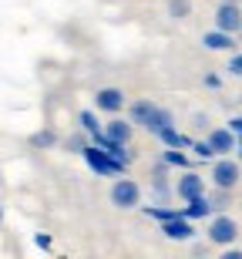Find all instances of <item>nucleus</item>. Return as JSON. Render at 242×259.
<instances>
[{"label": "nucleus", "instance_id": "obj_21", "mask_svg": "<svg viewBox=\"0 0 242 259\" xmlns=\"http://www.w3.org/2000/svg\"><path fill=\"white\" fill-rule=\"evenodd\" d=\"M212 205H215V212H225V205H229V189H215Z\"/></svg>", "mask_w": 242, "mask_h": 259}, {"label": "nucleus", "instance_id": "obj_9", "mask_svg": "<svg viewBox=\"0 0 242 259\" xmlns=\"http://www.w3.org/2000/svg\"><path fill=\"white\" fill-rule=\"evenodd\" d=\"M209 145L215 148V155H229L235 152V145H239V135L232 132V128H209Z\"/></svg>", "mask_w": 242, "mask_h": 259}, {"label": "nucleus", "instance_id": "obj_10", "mask_svg": "<svg viewBox=\"0 0 242 259\" xmlns=\"http://www.w3.org/2000/svg\"><path fill=\"white\" fill-rule=\"evenodd\" d=\"M105 135L111 138V142H118V145H131V135H135V121L131 118H111L105 125Z\"/></svg>", "mask_w": 242, "mask_h": 259}, {"label": "nucleus", "instance_id": "obj_18", "mask_svg": "<svg viewBox=\"0 0 242 259\" xmlns=\"http://www.w3.org/2000/svg\"><path fill=\"white\" fill-rule=\"evenodd\" d=\"M78 121H81V128H84L87 135H94V132H101V128H105L101 121H98V115L91 111V108H87V111H81V115H78Z\"/></svg>", "mask_w": 242, "mask_h": 259}, {"label": "nucleus", "instance_id": "obj_26", "mask_svg": "<svg viewBox=\"0 0 242 259\" xmlns=\"http://www.w3.org/2000/svg\"><path fill=\"white\" fill-rule=\"evenodd\" d=\"M222 259H242V249H225Z\"/></svg>", "mask_w": 242, "mask_h": 259}, {"label": "nucleus", "instance_id": "obj_16", "mask_svg": "<svg viewBox=\"0 0 242 259\" xmlns=\"http://www.w3.org/2000/svg\"><path fill=\"white\" fill-rule=\"evenodd\" d=\"M162 158L172 165V168H188V165H192V162H188V155H185V148H165Z\"/></svg>", "mask_w": 242, "mask_h": 259}, {"label": "nucleus", "instance_id": "obj_13", "mask_svg": "<svg viewBox=\"0 0 242 259\" xmlns=\"http://www.w3.org/2000/svg\"><path fill=\"white\" fill-rule=\"evenodd\" d=\"M158 142L165 145V148H192V138L188 135H182L175 125H168L162 135H158Z\"/></svg>", "mask_w": 242, "mask_h": 259}, {"label": "nucleus", "instance_id": "obj_6", "mask_svg": "<svg viewBox=\"0 0 242 259\" xmlns=\"http://www.w3.org/2000/svg\"><path fill=\"white\" fill-rule=\"evenodd\" d=\"M128 105V95L121 88H98L94 95V111H105V115H121Z\"/></svg>", "mask_w": 242, "mask_h": 259}, {"label": "nucleus", "instance_id": "obj_14", "mask_svg": "<svg viewBox=\"0 0 242 259\" xmlns=\"http://www.w3.org/2000/svg\"><path fill=\"white\" fill-rule=\"evenodd\" d=\"M172 195H175V185H168L165 175H155V179H152V202L162 205V202H168Z\"/></svg>", "mask_w": 242, "mask_h": 259}, {"label": "nucleus", "instance_id": "obj_17", "mask_svg": "<svg viewBox=\"0 0 242 259\" xmlns=\"http://www.w3.org/2000/svg\"><path fill=\"white\" fill-rule=\"evenodd\" d=\"M30 145H34V148H54V145H58V132L44 128V132L30 135Z\"/></svg>", "mask_w": 242, "mask_h": 259}, {"label": "nucleus", "instance_id": "obj_7", "mask_svg": "<svg viewBox=\"0 0 242 259\" xmlns=\"http://www.w3.org/2000/svg\"><path fill=\"white\" fill-rule=\"evenodd\" d=\"M215 27L229 30V34H242V7L239 4L219 0V7H215Z\"/></svg>", "mask_w": 242, "mask_h": 259}, {"label": "nucleus", "instance_id": "obj_2", "mask_svg": "<svg viewBox=\"0 0 242 259\" xmlns=\"http://www.w3.org/2000/svg\"><path fill=\"white\" fill-rule=\"evenodd\" d=\"M108 199H111V205L121 212H131L141 205V185L135 182V179H128V175H118L115 185H111V192H108Z\"/></svg>", "mask_w": 242, "mask_h": 259}, {"label": "nucleus", "instance_id": "obj_8", "mask_svg": "<svg viewBox=\"0 0 242 259\" xmlns=\"http://www.w3.org/2000/svg\"><path fill=\"white\" fill-rule=\"evenodd\" d=\"M162 236H165V239H172V242H188V239H195V226H192V219L175 215V219L162 222Z\"/></svg>", "mask_w": 242, "mask_h": 259}, {"label": "nucleus", "instance_id": "obj_12", "mask_svg": "<svg viewBox=\"0 0 242 259\" xmlns=\"http://www.w3.org/2000/svg\"><path fill=\"white\" fill-rule=\"evenodd\" d=\"M202 48L205 51H232L235 48V34H229V30H209V34H202Z\"/></svg>", "mask_w": 242, "mask_h": 259}, {"label": "nucleus", "instance_id": "obj_23", "mask_svg": "<svg viewBox=\"0 0 242 259\" xmlns=\"http://www.w3.org/2000/svg\"><path fill=\"white\" fill-rule=\"evenodd\" d=\"M202 84H205V88H212V91H215V88L222 84V77H219V74H205V77H202Z\"/></svg>", "mask_w": 242, "mask_h": 259}, {"label": "nucleus", "instance_id": "obj_20", "mask_svg": "<svg viewBox=\"0 0 242 259\" xmlns=\"http://www.w3.org/2000/svg\"><path fill=\"white\" fill-rule=\"evenodd\" d=\"M192 152H195V158H202V162H212L215 158V148L209 145V138H205V142H192Z\"/></svg>", "mask_w": 242, "mask_h": 259}, {"label": "nucleus", "instance_id": "obj_24", "mask_svg": "<svg viewBox=\"0 0 242 259\" xmlns=\"http://www.w3.org/2000/svg\"><path fill=\"white\" fill-rule=\"evenodd\" d=\"M34 242H37L40 249H51V236H47V232H37V236H34Z\"/></svg>", "mask_w": 242, "mask_h": 259}, {"label": "nucleus", "instance_id": "obj_3", "mask_svg": "<svg viewBox=\"0 0 242 259\" xmlns=\"http://www.w3.org/2000/svg\"><path fill=\"white\" fill-rule=\"evenodd\" d=\"M205 239L212 246H232L239 239V222L232 215H225V212H215L209 219V226H205Z\"/></svg>", "mask_w": 242, "mask_h": 259}, {"label": "nucleus", "instance_id": "obj_28", "mask_svg": "<svg viewBox=\"0 0 242 259\" xmlns=\"http://www.w3.org/2000/svg\"><path fill=\"white\" fill-rule=\"evenodd\" d=\"M0 222H4V209H0Z\"/></svg>", "mask_w": 242, "mask_h": 259}, {"label": "nucleus", "instance_id": "obj_15", "mask_svg": "<svg viewBox=\"0 0 242 259\" xmlns=\"http://www.w3.org/2000/svg\"><path fill=\"white\" fill-rule=\"evenodd\" d=\"M87 145H91V135H87L84 128L64 138V148H68V152H74V155H84V148H87Z\"/></svg>", "mask_w": 242, "mask_h": 259}, {"label": "nucleus", "instance_id": "obj_4", "mask_svg": "<svg viewBox=\"0 0 242 259\" xmlns=\"http://www.w3.org/2000/svg\"><path fill=\"white\" fill-rule=\"evenodd\" d=\"M242 179V168L235 158H229V155H222V158H212V168H209V182L215 185V189H229L232 192L235 185H239Z\"/></svg>", "mask_w": 242, "mask_h": 259}, {"label": "nucleus", "instance_id": "obj_19", "mask_svg": "<svg viewBox=\"0 0 242 259\" xmlns=\"http://www.w3.org/2000/svg\"><path fill=\"white\" fill-rule=\"evenodd\" d=\"M188 10H192V0H168V14H172L175 20H185Z\"/></svg>", "mask_w": 242, "mask_h": 259}, {"label": "nucleus", "instance_id": "obj_30", "mask_svg": "<svg viewBox=\"0 0 242 259\" xmlns=\"http://www.w3.org/2000/svg\"><path fill=\"white\" fill-rule=\"evenodd\" d=\"M239 101H242V98H239Z\"/></svg>", "mask_w": 242, "mask_h": 259}, {"label": "nucleus", "instance_id": "obj_22", "mask_svg": "<svg viewBox=\"0 0 242 259\" xmlns=\"http://www.w3.org/2000/svg\"><path fill=\"white\" fill-rule=\"evenodd\" d=\"M229 74H235V77H242V54H235L232 61H229Z\"/></svg>", "mask_w": 242, "mask_h": 259}, {"label": "nucleus", "instance_id": "obj_27", "mask_svg": "<svg viewBox=\"0 0 242 259\" xmlns=\"http://www.w3.org/2000/svg\"><path fill=\"white\" fill-rule=\"evenodd\" d=\"M195 125H199V128H209V115H195Z\"/></svg>", "mask_w": 242, "mask_h": 259}, {"label": "nucleus", "instance_id": "obj_1", "mask_svg": "<svg viewBox=\"0 0 242 259\" xmlns=\"http://www.w3.org/2000/svg\"><path fill=\"white\" fill-rule=\"evenodd\" d=\"M81 158H84L87 168H91L94 175H101V179H118V175H125V168H128V165H121L115 155L105 152V148H101V145H94V142L84 148V155H81Z\"/></svg>", "mask_w": 242, "mask_h": 259}, {"label": "nucleus", "instance_id": "obj_25", "mask_svg": "<svg viewBox=\"0 0 242 259\" xmlns=\"http://www.w3.org/2000/svg\"><path fill=\"white\" fill-rule=\"evenodd\" d=\"M229 128H232L235 135H242V115H239V118H232V121H229Z\"/></svg>", "mask_w": 242, "mask_h": 259}, {"label": "nucleus", "instance_id": "obj_5", "mask_svg": "<svg viewBox=\"0 0 242 259\" xmlns=\"http://www.w3.org/2000/svg\"><path fill=\"white\" fill-rule=\"evenodd\" d=\"M199 195H205V179L199 172H192V168H185V172L175 179V199L192 202V199H199Z\"/></svg>", "mask_w": 242, "mask_h": 259}, {"label": "nucleus", "instance_id": "obj_29", "mask_svg": "<svg viewBox=\"0 0 242 259\" xmlns=\"http://www.w3.org/2000/svg\"><path fill=\"white\" fill-rule=\"evenodd\" d=\"M229 4H239V0H229Z\"/></svg>", "mask_w": 242, "mask_h": 259}, {"label": "nucleus", "instance_id": "obj_11", "mask_svg": "<svg viewBox=\"0 0 242 259\" xmlns=\"http://www.w3.org/2000/svg\"><path fill=\"white\" fill-rule=\"evenodd\" d=\"M182 215L185 219H212L215 215V205H212V199L209 195H199V199H192V202H185L182 205Z\"/></svg>", "mask_w": 242, "mask_h": 259}]
</instances>
